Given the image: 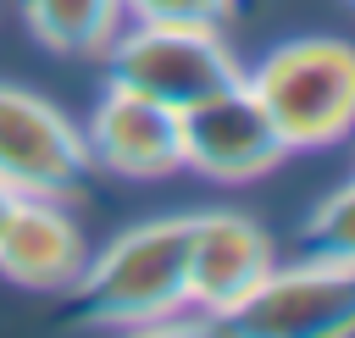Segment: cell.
Segmentation results:
<instances>
[{"label": "cell", "instance_id": "obj_1", "mask_svg": "<svg viewBox=\"0 0 355 338\" xmlns=\"http://www.w3.org/2000/svg\"><path fill=\"white\" fill-rule=\"evenodd\" d=\"M78 321L89 327H133V332H172L189 310V216H155L116 233L100 255L83 260L78 283Z\"/></svg>", "mask_w": 355, "mask_h": 338}, {"label": "cell", "instance_id": "obj_2", "mask_svg": "<svg viewBox=\"0 0 355 338\" xmlns=\"http://www.w3.org/2000/svg\"><path fill=\"white\" fill-rule=\"evenodd\" d=\"M244 89L272 116L277 139L294 150H327L355 133V44L333 33L283 39L255 66H244Z\"/></svg>", "mask_w": 355, "mask_h": 338}, {"label": "cell", "instance_id": "obj_3", "mask_svg": "<svg viewBox=\"0 0 355 338\" xmlns=\"http://www.w3.org/2000/svg\"><path fill=\"white\" fill-rule=\"evenodd\" d=\"M100 55L111 72L105 83L133 89L166 111H189L194 100L244 78V61L227 50L216 22H133L116 28V39Z\"/></svg>", "mask_w": 355, "mask_h": 338}, {"label": "cell", "instance_id": "obj_4", "mask_svg": "<svg viewBox=\"0 0 355 338\" xmlns=\"http://www.w3.org/2000/svg\"><path fill=\"white\" fill-rule=\"evenodd\" d=\"M89 172L83 127L44 94L0 83V183L11 194H50L72 205L89 188Z\"/></svg>", "mask_w": 355, "mask_h": 338}, {"label": "cell", "instance_id": "obj_5", "mask_svg": "<svg viewBox=\"0 0 355 338\" xmlns=\"http://www.w3.org/2000/svg\"><path fill=\"white\" fill-rule=\"evenodd\" d=\"M222 332L255 338H338L355 332V272L327 260L272 266L222 321Z\"/></svg>", "mask_w": 355, "mask_h": 338}, {"label": "cell", "instance_id": "obj_6", "mask_svg": "<svg viewBox=\"0 0 355 338\" xmlns=\"http://www.w3.org/2000/svg\"><path fill=\"white\" fill-rule=\"evenodd\" d=\"M178 150H183V166L211 183H255L272 166H283V155H288L272 116L244 89V78L233 89H216V94L194 100L189 111H178Z\"/></svg>", "mask_w": 355, "mask_h": 338}, {"label": "cell", "instance_id": "obj_7", "mask_svg": "<svg viewBox=\"0 0 355 338\" xmlns=\"http://www.w3.org/2000/svg\"><path fill=\"white\" fill-rule=\"evenodd\" d=\"M277 266L272 233L244 211H189V310L216 327Z\"/></svg>", "mask_w": 355, "mask_h": 338}, {"label": "cell", "instance_id": "obj_8", "mask_svg": "<svg viewBox=\"0 0 355 338\" xmlns=\"http://www.w3.org/2000/svg\"><path fill=\"white\" fill-rule=\"evenodd\" d=\"M83 150L94 166L116 172V177H172L183 166V150H178V111L133 94V89H116L105 83V94L94 100L89 122H83Z\"/></svg>", "mask_w": 355, "mask_h": 338}, {"label": "cell", "instance_id": "obj_9", "mask_svg": "<svg viewBox=\"0 0 355 338\" xmlns=\"http://www.w3.org/2000/svg\"><path fill=\"white\" fill-rule=\"evenodd\" d=\"M83 260H89V244L67 199L17 194L11 216L0 222V277L33 294H67Z\"/></svg>", "mask_w": 355, "mask_h": 338}, {"label": "cell", "instance_id": "obj_10", "mask_svg": "<svg viewBox=\"0 0 355 338\" xmlns=\"http://www.w3.org/2000/svg\"><path fill=\"white\" fill-rule=\"evenodd\" d=\"M122 0H22L28 33L55 55H100L122 28Z\"/></svg>", "mask_w": 355, "mask_h": 338}, {"label": "cell", "instance_id": "obj_11", "mask_svg": "<svg viewBox=\"0 0 355 338\" xmlns=\"http://www.w3.org/2000/svg\"><path fill=\"white\" fill-rule=\"evenodd\" d=\"M294 238H300L305 260H327V266L355 272V177L338 183L333 194H322Z\"/></svg>", "mask_w": 355, "mask_h": 338}, {"label": "cell", "instance_id": "obj_12", "mask_svg": "<svg viewBox=\"0 0 355 338\" xmlns=\"http://www.w3.org/2000/svg\"><path fill=\"white\" fill-rule=\"evenodd\" d=\"M122 11H133V22H227L233 0H122Z\"/></svg>", "mask_w": 355, "mask_h": 338}, {"label": "cell", "instance_id": "obj_13", "mask_svg": "<svg viewBox=\"0 0 355 338\" xmlns=\"http://www.w3.org/2000/svg\"><path fill=\"white\" fill-rule=\"evenodd\" d=\"M11 205H17V194H11V188H6V183H0V222H6V216H11Z\"/></svg>", "mask_w": 355, "mask_h": 338}, {"label": "cell", "instance_id": "obj_14", "mask_svg": "<svg viewBox=\"0 0 355 338\" xmlns=\"http://www.w3.org/2000/svg\"><path fill=\"white\" fill-rule=\"evenodd\" d=\"M349 6H355V0H349Z\"/></svg>", "mask_w": 355, "mask_h": 338}]
</instances>
